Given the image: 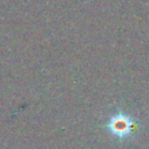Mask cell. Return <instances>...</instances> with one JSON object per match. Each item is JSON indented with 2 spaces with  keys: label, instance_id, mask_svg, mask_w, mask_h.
Returning a JSON list of instances; mask_svg holds the SVG:
<instances>
[{
  "label": "cell",
  "instance_id": "obj_1",
  "mask_svg": "<svg viewBox=\"0 0 149 149\" xmlns=\"http://www.w3.org/2000/svg\"><path fill=\"white\" fill-rule=\"evenodd\" d=\"M132 123L127 120L126 116H122V118H119L116 116L114 120H113V123H112V128H113V132L114 134H118V135H125L127 134L130 128H132Z\"/></svg>",
  "mask_w": 149,
  "mask_h": 149
}]
</instances>
